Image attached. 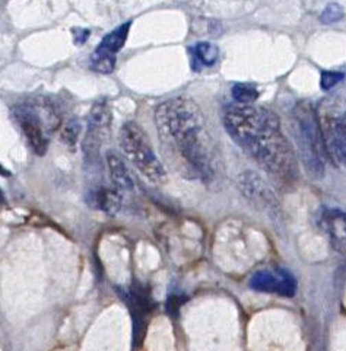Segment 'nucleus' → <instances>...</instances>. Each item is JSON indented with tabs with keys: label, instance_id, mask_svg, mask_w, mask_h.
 Instances as JSON below:
<instances>
[{
	"label": "nucleus",
	"instance_id": "obj_1",
	"mask_svg": "<svg viewBox=\"0 0 346 351\" xmlns=\"http://www.w3.org/2000/svg\"><path fill=\"white\" fill-rule=\"evenodd\" d=\"M224 125L234 142L270 177L285 185L295 182L298 163L294 149L272 111L255 105H233L225 111Z\"/></svg>",
	"mask_w": 346,
	"mask_h": 351
},
{
	"label": "nucleus",
	"instance_id": "obj_2",
	"mask_svg": "<svg viewBox=\"0 0 346 351\" xmlns=\"http://www.w3.org/2000/svg\"><path fill=\"white\" fill-rule=\"evenodd\" d=\"M155 124L161 143L174 156L181 169L202 180L215 175V146L199 105L186 97L159 104Z\"/></svg>",
	"mask_w": 346,
	"mask_h": 351
},
{
	"label": "nucleus",
	"instance_id": "obj_3",
	"mask_svg": "<svg viewBox=\"0 0 346 351\" xmlns=\"http://www.w3.org/2000/svg\"><path fill=\"white\" fill-rule=\"evenodd\" d=\"M292 119L299 160H301L308 177L321 180L325 177V160L327 152L316 110L308 101L298 102L294 108Z\"/></svg>",
	"mask_w": 346,
	"mask_h": 351
},
{
	"label": "nucleus",
	"instance_id": "obj_4",
	"mask_svg": "<svg viewBox=\"0 0 346 351\" xmlns=\"http://www.w3.org/2000/svg\"><path fill=\"white\" fill-rule=\"evenodd\" d=\"M15 119L31 150L44 156L50 145V134L60 123L56 108L45 99H28L15 108Z\"/></svg>",
	"mask_w": 346,
	"mask_h": 351
},
{
	"label": "nucleus",
	"instance_id": "obj_5",
	"mask_svg": "<svg viewBox=\"0 0 346 351\" xmlns=\"http://www.w3.org/2000/svg\"><path fill=\"white\" fill-rule=\"evenodd\" d=\"M120 147L123 155L143 177L152 184L167 181V171L163 162L157 156L148 134L143 128L135 123H124L120 130Z\"/></svg>",
	"mask_w": 346,
	"mask_h": 351
},
{
	"label": "nucleus",
	"instance_id": "obj_6",
	"mask_svg": "<svg viewBox=\"0 0 346 351\" xmlns=\"http://www.w3.org/2000/svg\"><path fill=\"white\" fill-rule=\"evenodd\" d=\"M132 22H126L123 25L113 29L102 38L97 50L92 53L89 62L91 67L101 75H110L115 67V56L122 51L129 37Z\"/></svg>",
	"mask_w": 346,
	"mask_h": 351
},
{
	"label": "nucleus",
	"instance_id": "obj_7",
	"mask_svg": "<svg viewBox=\"0 0 346 351\" xmlns=\"http://www.w3.org/2000/svg\"><path fill=\"white\" fill-rule=\"evenodd\" d=\"M111 124V111L108 102L106 99H100L92 105L89 119H88V130L84 142V150L86 159L97 158L100 154V147L102 138L106 136Z\"/></svg>",
	"mask_w": 346,
	"mask_h": 351
},
{
	"label": "nucleus",
	"instance_id": "obj_8",
	"mask_svg": "<svg viewBox=\"0 0 346 351\" xmlns=\"http://www.w3.org/2000/svg\"><path fill=\"white\" fill-rule=\"evenodd\" d=\"M321 132L327 154L346 168V111L329 115Z\"/></svg>",
	"mask_w": 346,
	"mask_h": 351
},
{
	"label": "nucleus",
	"instance_id": "obj_9",
	"mask_svg": "<svg viewBox=\"0 0 346 351\" xmlns=\"http://www.w3.org/2000/svg\"><path fill=\"white\" fill-rule=\"evenodd\" d=\"M251 287L266 293H276L281 296H294L297 290L295 278L285 270L278 271H259L251 277Z\"/></svg>",
	"mask_w": 346,
	"mask_h": 351
},
{
	"label": "nucleus",
	"instance_id": "obj_10",
	"mask_svg": "<svg viewBox=\"0 0 346 351\" xmlns=\"http://www.w3.org/2000/svg\"><path fill=\"white\" fill-rule=\"evenodd\" d=\"M320 226L327 235L332 247L346 252V213L339 208H325L320 216Z\"/></svg>",
	"mask_w": 346,
	"mask_h": 351
},
{
	"label": "nucleus",
	"instance_id": "obj_11",
	"mask_svg": "<svg viewBox=\"0 0 346 351\" xmlns=\"http://www.w3.org/2000/svg\"><path fill=\"white\" fill-rule=\"evenodd\" d=\"M106 160L114 189L120 191L122 194L132 193L135 190V182L123 156L119 155L115 150H108L106 155Z\"/></svg>",
	"mask_w": 346,
	"mask_h": 351
},
{
	"label": "nucleus",
	"instance_id": "obj_12",
	"mask_svg": "<svg viewBox=\"0 0 346 351\" xmlns=\"http://www.w3.org/2000/svg\"><path fill=\"white\" fill-rule=\"evenodd\" d=\"M88 203L97 208L101 210L102 213L106 215H117L122 208V203H123V194L120 191H117L114 186H98V189L92 190L88 194Z\"/></svg>",
	"mask_w": 346,
	"mask_h": 351
},
{
	"label": "nucleus",
	"instance_id": "obj_13",
	"mask_svg": "<svg viewBox=\"0 0 346 351\" xmlns=\"http://www.w3.org/2000/svg\"><path fill=\"white\" fill-rule=\"evenodd\" d=\"M190 53L193 56V66L194 63L199 64V70L202 66H212L216 63L219 57L218 47L211 43H199L196 47L190 49Z\"/></svg>",
	"mask_w": 346,
	"mask_h": 351
},
{
	"label": "nucleus",
	"instance_id": "obj_14",
	"mask_svg": "<svg viewBox=\"0 0 346 351\" xmlns=\"http://www.w3.org/2000/svg\"><path fill=\"white\" fill-rule=\"evenodd\" d=\"M231 93L240 105H251V102L259 98V90L249 84H235L231 89Z\"/></svg>",
	"mask_w": 346,
	"mask_h": 351
},
{
	"label": "nucleus",
	"instance_id": "obj_15",
	"mask_svg": "<svg viewBox=\"0 0 346 351\" xmlns=\"http://www.w3.org/2000/svg\"><path fill=\"white\" fill-rule=\"evenodd\" d=\"M80 136V124L78 120H71L62 130V138L63 142L69 146H75L78 138Z\"/></svg>",
	"mask_w": 346,
	"mask_h": 351
},
{
	"label": "nucleus",
	"instance_id": "obj_16",
	"mask_svg": "<svg viewBox=\"0 0 346 351\" xmlns=\"http://www.w3.org/2000/svg\"><path fill=\"white\" fill-rule=\"evenodd\" d=\"M343 73L341 72H321V79H320V86L321 89L329 90L333 86H336L339 82L343 80Z\"/></svg>",
	"mask_w": 346,
	"mask_h": 351
},
{
	"label": "nucleus",
	"instance_id": "obj_17",
	"mask_svg": "<svg viewBox=\"0 0 346 351\" xmlns=\"http://www.w3.org/2000/svg\"><path fill=\"white\" fill-rule=\"evenodd\" d=\"M342 16H343V9L338 3H330L325 9V12H323L321 22L333 23V22H338L339 19H342Z\"/></svg>",
	"mask_w": 346,
	"mask_h": 351
},
{
	"label": "nucleus",
	"instance_id": "obj_18",
	"mask_svg": "<svg viewBox=\"0 0 346 351\" xmlns=\"http://www.w3.org/2000/svg\"><path fill=\"white\" fill-rule=\"evenodd\" d=\"M72 35H73V40L78 45L80 44H85L88 41L89 37V29H84V28H73L72 29Z\"/></svg>",
	"mask_w": 346,
	"mask_h": 351
}]
</instances>
